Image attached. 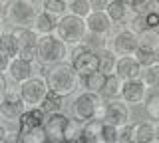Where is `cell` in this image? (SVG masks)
Here are the masks:
<instances>
[{"mask_svg":"<svg viewBox=\"0 0 159 143\" xmlns=\"http://www.w3.org/2000/svg\"><path fill=\"white\" fill-rule=\"evenodd\" d=\"M42 76H44V82H46L48 90L56 92L64 97L76 92L78 82H80L74 68L66 62L52 64V66H42Z\"/></svg>","mask_w":159,"mask_h":143,"instance_id":"cell-1","label":"cell"},{"mask_svg":"<svg viewBox=\"0 0 159 143\" xmlns=\"http://www.w3.org/2000/svg\"><path fill=\"white\" fill-rule=\"evenodd\" d=\"M54 36L58 40H62L66 46H76V44H82L84 38L88 34L86 28V20L80 16H74V14L66 12L64 16H60L56 20V28H54Z\"/></svg>","mask_w":159,"mask_h":143,"instance_id":"cell-2","label":"cell"},{"mask_svg":"<svg viewBox=\"0 0 159 143\" xmlns=\"http://www.w3.org/2000/svg\"><path fill=\"white\" fill-rule=\"evenodd\" d=\"M70 56L68 46L62 40H58L54 34H46V36H38L36 42V60L40 66H52V64L66 62Z\"/></svg>","mask_w":159,"mask_h":143,"instance_id":"cell-3","label":"cell"},{"mask_svg":"<svg viewBox=\"0 0 159 143\" xmlns=\"http://www.w3.org/2000/svg\"><path fill=\"white\" fill-rule=\"evenodd\" d=\"M103 97L96 92H82L80 96L74 97L72 101V113L74 117L80 121H88V119H102L103 113Z\"/></svg>","mask_w":159,"mask_h":143,"instance_id":"cell-4","label":"cell"},{"mask_svg":"<svg viewBox=\"0 0 159 143\" xmlns=\"http://www.w3.org/2000/svg\"><path fill=\"white\" fill-rule=\"evenodd\" d=\"M38 14V8L34 0H10L4 4V18L10 26H32L34 18Z\"/></svg>","mask_w":159,"mask_h":143,"instance_id":"cell-5","label":"cell"},{"mask_svg":"<svg viewBox=\"0 0 159 143\" xmlns=\"http://www.w3.org/2000/svg\"><path fill=\"white\" fill-rule=\"evenodd\" d=\"M70 66L78 74V78H84L88 74L98 70V54L89 50L86 44H76L70 50Z\"/></svg>","mask_w":159,"mask_h":143,"instance_id":"cell-6","label":"cell"},{"mask_svg":"<svg viewBox=\"0 0 159 143\" xmlns=\"http://www.w3.org/2000/svg\"><path fill=\"white\" fill-rule=\"evenodd\" d=\"M12 36L16 40V46H18V58L26 62H36V42H38V34L32 30L30 26H14L12 30Z\"/></svg>","mask_w":159,"mask_h":143,"instance_id":"cell-7","label":"cell"},{"mask_svg":"<svg viewBox=\"0 0 159 143\" xmlns=\"http://www.w3.org/2000/svg\"><path fill=\"white\" fill-rule=\"evenodd\" d=\"M18 93L22 97V101L26 103V107H40L44 96L48 93V86L44 82V76H32L26 82L18 83Z\"/></svg>","mask_w":159,"mask_h":143,"instance_id":"cell-8","label":"cell"},{"mask_svg":"<svg viewBox=\"0 0 159 143\" xmlns=\"http://www.w3.org/2000/svg\"><path fill=\"white\" fill-rule=\"evenodd\" d=\"M129 117H131V109L121 97H116V100H106L103 101V113H102V121L111 123L116 127H121L129 123Z\"/></svg>","mask_w":159,"mask_h":143,"instance_id":"cell-9","label":"cell"},{"mask_svg":"<svg viewBox=\"0 0 159 143\" xmlns=\"http://www.w3.org/2000/svg\"><path fill=\"white\" fill-rule=\"evenodd\" d=\"M26 109V103L22 101L18 92L6 90L0 100V117L6 121H18V117L22 115V111Z\"/></svg>","mask_w":159,"mask_h":143,"instance_id":"cell-10","label":"cell"},{"mask_svg":"<svg viewBox=\"0 0 159 143\" xmlns=\"http://www.w3.org/2000/svg\"><path fill=\"white\" fill-rule=\"evenodd\" d=\"M111 50L117 56H133L137 50V34L131 32L129 28L116 32L111 38Z\"/></svg>","mask_w":159,"mask_h":143,"instance_id":"cell-11","label":"cell"},{"mask_svg":"<svg viewBox=\"0 0 159 143\" xmlns=\"http://www.w3.org/2000/svg\"><path fill=\"white\" fill-rule=\"evenodd\" d=\"M68 123V115L64 111L60 113H52V115H46V121H44V131L48 135V143H58L64 139V129H66Z\"/></svg>","mask_w":159,"mask_h":143,"instance_id":"cell-12","label":"cell"},{"mask_svg":"<svg viewBox=\"0 0 159 143\" xmlns=\"http://www.w3.org/2000/svg\"><path fill=\"white\" fill-rule=\"evenodd\" d=\"M141 70L143 68L139 66V62L133 56H117L113 74H116L121 82H129V80H139Z\"/></svg>","mask_w":159,"mask_h":143,"instance_id":"cell-13","label":"cell"},{"mask_svg":"<svg viewBox=\"0 0 159 143\" xmlns=\"http://www.w3.org/2000/svg\"><path fill=\"white\" fill-rule=\"evenodd\" d=\"M145 96H147V87L143 86L141 80H129V82H123L119 97L131 107V105H141Z\"/></svg>","mask_w":159,"mask_h":143,"instance_id":"cell-14","label":"cell"},{"mask_svg":"<svg viewBox=\"0 0 159 143\" xmlns=\"http://www.w3.org/2000/svg\"><path fill=\"white\" fill-rule=\"evenodd\" d=\"M34 66H32V62H26V60H22V58H10V62H8V78L12 80L14 83H22V82H26L28 78H32L34 76Z\"/></svg>","mask_w":159,"mask_h":143,"instance_id":"cell-15","label":"cell"},{"mask_svg":"<svg viewBox=\"0 0 159 143\" xmlns=\"http://www.w3.org/2000/svg\"><path fill=\"white\" fill-rule=\"evenodd\" d=\"M84 20H86L88 32H93V34H106L107 36L111 32V26H113V22L109 20L106 10H92Z\"/></svg>","mask_w":159,"mask_h":143,"instance_id":"cell-16","label":"cell"},{"mask_svg":"<svg viewBox=\"0 0 159 143\" xmlns=\"http://www.w3.org/2000/svg\"><path fill=\"white\" fill-rule=\"evenodd\" d=\"M44 121H46V113L42 111V107H26L16 123H18V131L24 133V131L32 129V127L44 125Z\"/></svg>","mask_w":159,"mask_h":143,"instance_id":"cell-17","label":"cell"},{"mask_svg":"<svg viewBox=\"0 0 159 143\" xmlns=\"http://www.w3.org/2000/svg\"><path fill=\"white\" fill-rule=\"evenodd\" d=\"M106 14L113 24H123L127 22V18H131V6L125 0H109L106 6Z\"/></svg>","mask_w":159,"mask_h":143,"instance_id":"cell-18","label":"cell"},{"mask_svg":"<svg viewBox=\"0 0 159 143\" xmlns=\"http://www.w3.org/2000/svg\"><path fill=\"white\" fill-rule=\"evenodd\" d=\"M56 20H58L56 16H52V14H48L44 10H38V14H36V18H34V22H32L30 28H32L38 36H46V34L54 32V28H56Z\"/></svg>","mask_w":159,"mask_h":143,"instance_id":"cell-19","label":"cell"},{"mask_svg":"<svg viewBox=\"0 0 159 143\" xmlns=\"http://www.w3.org/2000/svg\"><path fill=\"white\" fill-rule=\"evenodd\" d=\"M133 139H135V143H153L155 141V123L153 121L133 123Z\"/></svg>","mask_w":159,"mask_h":143,"instance_id":"cell-20","label":"cell"},{"mask_svg":"<svg viewBox=\"0 0 159 143\" xmlns=\"http://www.w3.org/2000/svg\"><path fill=\"white\" fill-rule=\"evenodd\" d=\"M102 127H103L102 119H88V121H84L82 137L88 143H103V139H102Z\"/></svg>","mask_w":159,"mask_h":143,"instance_id":"cell-21","label":"cell"},{"mask_svg":"<svg viewBox=\"0 0 159 143\" xmlns=\"http://www.w3.org/2000/svg\"><path fill=\"white\" fill-rule=\"evenodd\" d=\"M96 54H98V70L102 74H106V76L113 74L116 62H117V54L113 50H109V48H103V50H99Z\"/></svg>","mask_w":159,"mask_h":143,"instance_id":"cell-22","label":"cell"},{"mask_svg":"<svg viewBox=\"0 0 159 143\" xmlns=\"http://www.w3.org/2000/svg\"><path fill=\"white\" fill-rule=\"evenodd\" d=\"M40 107H42V111L46 113V115H52V113L64 111V96H60V93L48 90V93L44 96L42 103H40Z\"/></svg>","mask_w":159,"mask_h":143,"instance_id":"cell-23","label":"cell"},{"mask_svg":"<svg viewBox=\"0 0 159 143\" xmlns=\"http://www.w3.org/2000/svg\"><path fill=\"white\" fill-rule=\"evenodd\" d=\"M121 86H123V82L119 80L116 74H109L106 78V83H103L99 96H102L103 100H116V97L121 96Z\"/></svg>","mask_w":159,"mask_h":143,"instance_id":"cell-24","label":"cell"},{"mask_svg":"<svg viewBox=\"0 0 159 143\" xmlns=\"http://www.w3.org/2000/svg\"><path fill=\"white\" fill-rule=\"evenodd\" d=\"M137 48L147 52H159V32L143 30L141 34H137Z\"/></svg>","mask_w":159,"mask_h":143,"instance_id":"cell-25","label":"cell"},{"mask_svg":"<svg viewBox=\"0 0 159 143\" xmlns=\"http://www.w3.org/2000/svg\"><path fill=\"white\" fill-rule=\"evenodd\" d=\"M106 74H102L99 70L96 72H92V74H88V76H84V78H80L82 80V86L86 87L88 92H96L99 93L102 92V87H103V83H106Z\"/></svg>","mask_w":159,"mask_h":143,"instance_id":"cell-26","label":"cell"},{"mask_svg":"<svg viewBox=\"0 0 159 143\" xmlns=\"http://www.w3.org/2000/svg\"><path fill=\"white\" fill-rule=\"evenodd\" d=\"M139 80L143 82V86H145L147 90H159V62L153 64V66L143 68Z\"/></svg>","mask_w":159,"mask_h":143,"instance_id":"cell-27","label":"cell"},{"mask_svg":"<svg viewBox=\"0 0 159 143\" xmlns=\"http://www.w3.org/2000/svg\"><path fill=\"white\" fill-rule=\"evenodd\" d=\"M0 54H4L6 58H16L18 56V46L14 40L10 30H2L0 32Z\"/></svg>","mask_w":159,"mask_h":143,"instance_id":"cell-28","label":"cell"},{"mask_svg":"<svg viewBox=\"0 0 159 143\" xmlns=\"http://www.w3.org/2000/svg\"><path fill=\"white\" fill-rule=\"evenodd\" d=\"M42 10L60 18L68 12V2L66 0H42Z\"/></svg>","mask_w":159,"mask_h":143,"instance_id":"cell-29","label":"cell"},{"mask_svg":"<svg viewBox=\"0 0 159 143\" xmlns=\"http://www.w3.org/2000/svg\"><path fill=\"white\" fill-rule=\"evenodd\" d=\"M143 107H145V113L151 117L153 121H157L159 117V90H153L149 96H145L143 100Z\"/></svg>","mask_w":159,"mask_h":143,"instance_id":"cell-30","label":"cell"},{"mask_svg":"<svg viewBox=\"0 0 159 143\" xmlns=\"http://www.w3.org/2000/svg\"><path fill=\"white\" fill-rule=\"evenodd\" d=\"M20 137H22V143H48V135L46 131H44V127H32V129L20 133Z\"/></svg>","mask_w":159,"mask_h":143,"instance_id":"cell-31","label":"cell"},{"mask_svg":"<svg viewBox=\"0 0 159 143\" xmlns=\"http://www.w3.org/2000/svg\"><path fill=\"white\" fill-rule=\"evenodd\" d=\"M82 127H84V121L76 119V117H68V123H66V129H64V139L66 141H74L82 135Z\"/></svg>","mask_w":159,"mask_h":143,"instance_id":"cell-32","label":"cell"},{"mask_svg":"<svg viewBox=\"0 0 159 143\" xmlns=\"http://www.w3.org/2000/svg\"><path fill=\"white\" fill-rule=\"evenodd\" d=\"M84 44L93 52H99L103 48H107V40H106V34H93V32H88L86 38H84Z\"/></svg>","mask_w":159,"mask_h":143,"instance_id":"cell-33","label":"cell"},{"mask_svg":"<svg viewBox=\"0 0 159 143\" xmlns=\"http://www.w3.org/2000/svg\"><path fill=\"white\" fill-rule=\"evenodd\" d=\"M133 58L139 62V66H141V68H147V66H153V64L159 62V52H147V50L137 48L135 54H133Z\"/></svg>","mask_w":159,"mask_h":143,"instance_id":"cell-34","label":"cell"},{"mask_svg":"<svg viewBox=\"0 0 159 143\" xmlns=\"http://www.w3.org/2000/svg\"><path fill=\"white\" fill-rule=\"evenodd\" d=\"M68 12L74 14V16H80V18H86L92 8H89V2L88 0H70L68 2Z\"/></svg>","mask_w":159,"mask_h":143,"instance_id":"cell-35","label":"cell"},{"mask_svg":"<svg viewBox=\"0 0 159 143\" xmlns=\"http://www.w3.org/2000/svg\"><path fill=\"white\" fill-rule=\"evenodd\" d=\"M117 143H135L133 139V125L125 123V125L117 127Z\"/></svg>","mask_w":159,"mask_h":143,"instance_id":"cell-36","label":"cell"},{"mask_svg":"<svg viewBox=\"0 0 159 143\" xmlns=\"http://www.w3.org/2000/svg\"><path fill=\"white\" fill-rule=\"evenodd\" d=\"M129 6H131L133 14H147L149 10L155 8V4H153V0H133Z\"/></svg>","mask_w":159,"mask_h":143,"instance_id":"cell-37","label":"cell"},{"mask_svg":"<svg viewBox=\"0 0 159 143\" xmlns=\"http://www.w3.org/2000/svg\"><path fill=\"white\" fill-rule=\"evenodd\" d=\"M102 139H103V143H117V127L111 125V123H106V121H103Z\"/></svg>","mask_w":159,"mask_h":143,"instance_id":"cell-38","label":"cell"},{"mask_svg":"<svg viewBox=\"0 0 159 143\" xmlns=\"http://www.w3.org/2000/svg\"><path fill=\"white\" fill-rule=\"evenodd\" d=\"M129 30L135 32V34H141L143 30H147V24H145L143 14H133V16L129 18Z\"/></svg>","mask_w":159,"mask_h":143,"instance_id":"cell-39","label":"cell"},{"mask_svg":"<svg viewBox=\"0 0 159 143\" xmlns=\"http://www.w3.org/2000/svg\"><path fill=\"white\" fill-rule=\"evenodd\" d=\"M145 18V24H147V30H157L159 28V10H149L147 14H143Z\"/></svg>","mask_w":159,"mask_h":143,"instance_id":"cell-40","label":"cell"},{"mask_svg":"<svg viewBox=\"0 0 159 143\" xmlns=\"http://www.w3.org/2000/svg\"><path fill=\"white\" fill-rule=\"evenodd\" d=\"M2 143H22V137H20V131H6Z\"/></svg>","mask_w":159,"mask_h":143,"instance_id":"cell-41","label":"cell"},{"mask_svg":"<svg viewBox=\"0 0 159 143\" xmlns=\"http://www.w3.org/2000/svg\"><path fill=\"white\" fill-rule=\"evenodd\" d=\"M88 2H89V8H92V10H106L109 0H88Z\"/></svg>","mask_w":159,"mask_h":143,"instance_id":"cell-42","label":"cell"},{"mask_svg":"<svg viewBox=\"0 0 159 143\" xmlns=\"http://www.w3.org/2000/svg\"><path fill=\"white\" fill-rule=\"evenodd\" d=\"M8 62H10V58H6L4 54H0V74H6V70H8Z\"/></svg>","mask_w":159,"mask_h":143,"instance_id":"cell-43","label":"cell"},{"mask_svg":"<svg viewBox=\"0 0 159 143\" xmlns=\"http://www.w3.org/2000/svg\"><path fill=\"white\" fill-rule=\"evenodd\" d=\"M8 90V83H6V78H4V74H0V100H2L4 92Z\"/></svg>","mask_w":159,"mask_h":143,"instance_id":"cell-44","label":"cell"},{"mask_svg":"<svg viewBox=\"0 0 159 143\" xmlns=\"http://www.w3.org/2000/svg\"><path fill=\"white\" fill-rule=\"evenodd\" d=\"M6 131H8V129H6V127L2 125V123H0V143H2V139H4V135H6Z\"/></svg>","mask_w":159,"mask_h":143,"instance_id":"cell-45","label":"cell"},{"mask_svg":"<svg viewBox=\"0 0 159 143\" xmlns=\"http://www.w3.org/2000/svg\"><path fill=\"white\" fill-rule=\"evenodd\" d=\"M155 141L159 143V121H155Z\"/></svg>","mask_w":159,"mask_h":143,"instance_id":"cell-46","label":"cell"},{"mask_svg":"<svg viewBox=\"0 0 159 143\" xmlns=\"http://www.w3.org/2000/svg\"><path fill=\"white\" fill-rule=\"evenodd\" d=\"M72 143H88V141H86V139H84V137H82V135H80V137H78V139H74Z\"/></svg>","mask_w":159,"mask_h":143,"instance_id":"cell-47","label":"cell"},{"mask_svg":"<svg viewBox=\"0 0 159 143\" xmlns=\"http://www.w3.org/2000/svg\"><path fill=\"white\" fill-rule=\"evenodd\" d=\"M10 0H0V6H4V4H8Z\"/></svg>","mask_w":159,"mask_h":143,"instance_id":"cell-48","label":"cell"},{"mask_svg":"<svg viewBox=\"0 0 159 143\" xmlns=\"http://www.w3.org/2000/svg\"><path fill=\"white\" fill-rule=\"evenodd\" d=\"M2 26H4V24H2V18H0V32H2Z\"/></svg>","mask_w":159,"mask_h":143,"instance_id":"cell-49","label":"cell"},{"mask_svg":"<svg viewBox=\"0 0 159 143\" xmlns=\"http://www.w3.org/2000/svg\"><path fill=\"white\" fill-rule=\"evenodd\" d=\"M58 143H72V141H66V139H62V141H58Z\"/></svg>","mask_w":159,"mask_h":143,"instance_id":"cell-50","label":"cell"},{"mask_svg":"<svg viewBox=\"0 0 159 143\" xmlns=\"http://www.w3.org/2000/svg\"><path fill=\"white\" fill-rule=\"evenodd\" d=\"M153 4H155V6H159V0H153Z\"/></svg>","mask_w":159,"mask_h":143,"instance_id":"cell-51","label":"cell"},{"mask_svg":"<svg viewBox=\"0 0 159 143\" xmlns=\"http://www.w3.org/2000/svg\"><path fill=\"white\" fill-rule=\"evenodd\" d=\"M125 2H129V4H131V2H133V0H125Z\"/></svg>","mask_w":159,"mask_h":143,"instance_id":"cell-52","label":"cell"},{"mask_svg":"<svg viewBox=\"0 0 159 143\" xmlns=\"http://www.w3.org/2000/svg\"><path fill=\"white\" fill-rule=\"evenodd\" d=\"M66 2H70V0H66Z\"/></svg>","mask_w":159,"mask_h":143,"instance_id":"cell-53","label":"cell"},{"mask_svg":"<svg viewBox=\"0 0 159 143\" xmlns=\"http://www.w3.org/2000/svg\"><path fill=\"white\" fill-rule=\"evenodd\" d=\"M157 121H159V117H157Z\"/></svg>","mask_w":159,"mask_h":143,"instance_id":"cell-54","label":"cell"}]
</instances>
